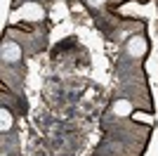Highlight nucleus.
Wrapping results in <instances>:
<instances>
[{"mask_svg":"<svg viewBox=\"0 0 158 156\" xmlns=\"http://www.w3.org/2000/svg\"><path fill=\"white\" fill-rule=\"evenodd\" d=\"M2 59L10 62V64L19 62V59H21V47L17 45V43H12V40H7L5 45H2Z\"/></svg>","mask_w":158,"mask_h":156,"instance_id":"obj_1","label":"nucleus"},{"mask_svg":"<svg viewBox=\"0 0 158 156\" xmlns=\"http://www.w3.org/2000/svg\"><path fill=\"white\" fill-rule=\"evenodd\" d=\"M116 114H130L132 111V106H130V102H116Z\"/></svg>","mask_w":158,"mask_h":156,"instance_id":"obj_3","label":"nucleus"},{"mask_svg":"<svg viewBox=\"0 0 158 156\" xmlns=\"http://www.w3.org/2000/svg\"><path fill=\"white\" fill-rule=\"evenodd\" d=\"M12 125V118H10V114H7V109H2V130H7Z\"/></svg>","mask_w":158,"mask_h":156,"instance_id":"obj_4","label":"nucleus"},{"mask_svg":"<svg viewBox=\"0 0 158 156\" xmlns=\"http://www.w3.org/2000/svg\"><path fill=\"white\" fill-rule=\"evenodd\" d=\"M102 2H104V0H90V5H94V7H97V5H102Z\"/></svg>","mask_w":158,"mask_h":156,"instance_id":"obj_5","label":"nucleus"},{"mask_svg":"<svg viewBox=\"0 0 158 156\" xmlns=\"http://www.w3.org/2000/svg\"><path fill=\"white\" fill-rule=\"evenodd\" d=\"M127 52H130L132 57H142L146 52V40L142 38V36H135V38L127 43Z\"/></svg>","mask_w":158,"mask_h":156,"instance_id":"obj_2","label":"nucleus"}]
</instances>
